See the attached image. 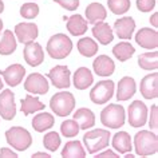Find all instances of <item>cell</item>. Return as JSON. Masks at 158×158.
<instances>
[{"mask_svg": "<svg viewBox=\"0 0 158 158\" xmlns=\"http://www.w3.org/2000/svg\"><path fill=\"white\" fill-rule=\"evenodd\" d=\"M134 150L138 156L148 157L157 154L158 137L153 130H141L134 135Z\"/></svg>", "mask_w": 158, "mask_h": 158, "instance_id": "1", "label": "cell"}, {"mask_svg": "<svg viewBox=\"0 0 158 158\" xmlns=\"http://www.w3.org/2000/svg\"><path fill=\"white\" fill-rule=\"evenodd\" d=\"M73 47L74 44L70 36H67L66 34H55L48 39L46 50L47 54L52 59L60 60V59H64L71 54Z\"/></svg>", "mask_w": 158, "mask_h": 158, "instance_id": "2", "label": "cell"}, {"mask_svg": "<svg viewBox=\"0 0 158 158\" xmlns=\"http://www.w3.org/2000/svg\"><path fill=\"white\" fill-rule=\"evenodd\" d=\"M110 131L106 129H93L85 133L83 143L89 154H95L106 149L110 143Z\"/></svg>", "mask_w": 158, "mask_h": 158, "instance_id": "3", "label": "cell"}, {"mask_svg": "<svg viewBox=\"0 0 158 158\" xmlns=\"http://www.w3.org/2000/svg\"><path fill=\"white\" fill-rule=\"evenodd\" d=\"M102 125L109 129H119L126 122L125 107L118 103H110L101 111Z\"/></svg>", "mask_w": 158, "mask_h": 158, "instance_id": "4", "label": "cell"}, {"mask_svg": "<svg viewBox=\"0 0 158 158\" xmlns=\"http://www.w3.org/2000/svg\"><path fill=\"white\" fill-rule=\"evenodd\" d=\"M6 139L7 143L18 152H26L32 145V135L27 129L20 127V126H14L7 130Z\"/></svg>", "mask_w": 158, "mask_h": 158, "instance_id": "5", "label": "cell"}, {"mask_svg": "<svg viewBox=\"0 0 158 158\" xmlns=\"http://www.w3.org/2000/svg\"><path fill=\"white\" fill-rule=\"evenodd\" d=\"M50 107L58 117H67L75 109V97L69 91H60L51 97Z\"/></svg>", "mask_w": 158, "mask_h": 158, "instance_id": "6", "label": "cell"}, {"mask_svg": "<svg viewBox=\"0 0 158 158\" xmlns=\"http://www.w3.org/2000/svg\"><path fill=\"white\" fill-rule=\"evenodd\" d=\"M114 89H115V85L110 79L99 81L90 91V99L95 105L107 103L114 95Z\"/></svg>", "mask_w": 158, "mask_h": 158, "instance_id": "7", "label": "cell"}, {"mask_svg": "<svg viewBox=\"0 0 158 158\" xmlns=\"http://www.w3.org/2000/svg\"><path fill=\"white\" fill-rule=\"evenodd\" d=\"M148 106L142 101H134L127 109V119L133 127H142L148 122Z\"/></svg>", "mask_w": 158, "mask_h": 158, "instance_id": "8", "label": "cell"}, {"mask_svg": "<svg viewBox=\"0 0 158 158\" xmlns=\"http://www.w3.org/2000/svg\"><path fill=\"white\" fill-rule=\"evenodd\" d=\"M47 78L51 81V83L54 85V87H56L59 90L63 89H69L71 86V71L69 70L67 66L63 64H58L52 67L48 74H47Z\"/></svg>", "mask_w": 158, "mask_h": 158, "instance_id": "9", "label": "cell"}, {"mask_svg": "<svg viewBox=\"0 0 158 158\" xmlns=\"http://www.w3.org/2000/svg\"><path fill=\"white\" fill-rule=\"evenodd\" d=\"M24 90L28 94H38V95H44L50 90V83L44 75L39 73H32L28 75L24 82Z\"/></svg>", "mask_w": 158, "mask_h": 158, "instance_id": "10", "label": "cell"}, {"mask_svg": "<svg viewBox=\"0 0 158 158\" xmlns=\"http://www.w3.org/2000/svg\"><path fill=\"white\" fill-rule=\"evenodd\" d=\"M16 115V105H15V94L10 89L0 93V117L6 121H12Z\"/></svg>", "mask_w": 158, "mask_h": 158, "instance_id": "11", "label": "cell"}, {"mask_svg": "<svg viewBox=\"0 0 158 158\" xmlns=\"http://www.w3.org/2000/svg\"><path fill=\"white\" fill-rule=\"evenodd\" d=\"M14 34L16 36V40H19L23 44L30 42H34L39 35V28L35 23L24 22V23H18L15 26Z\"/></svg>", "mask_w": 158, "mask_h": 158, "instance_id": "12", "label": "cell"}, {"mask_svg": "<svg viewBox=\"0 0 158 158\" xmlns=\"http://www.w3.org/2000/svg\"><path fill=\"white\" fill-rule=\"evenodd\" d=\"M23 55H24V60L27 62V64H30L32 67L40 66L43 60H44V51H43L42 46L35 40L26 43Z\"/></svg>", "mask_w": 158, "mask_h": 158, "instance_id": "13", "label": "cell"}, {"mask_svg": "<svg viewBox=\"0 0 158 158\" xmlns=\"http://www.w3.org/2000/svg\"><path fill=\"white\" fill-rule=\"evenodd\" d=\"M135 42L145 50H156L158 47V32L156 28L143 27L135 34Z\"/></svg>", "mask_w": 158, "mask_h": 158, "instance_id": "14", "label": "cell"}, {"mask_svg": "<svg viewBox=\"0 0 158 158\" xmlns=\"http://www.w3.org/2000/svg\"><path fill=\"white\" fill-rule=\"evenodd\" d=\"M0 75L4 78V82L11 87H16L23 82V78L26 75V69L20 63H15V64L8 66L6 70H0Z\"/></svg>", "mask_w": 158, "mask_h": 158, "instance_id": "15", "label": "cell"}, {"mask_svg": "<svg viewBox=\"0 0 158 158\" xmlns=\"http://www.w3.org/2000/svg\"><path fill=\"white\" fill-rule=\"evenodd\" d=\"M139 91L145 99H156L158 97V73L148 74L142 78Z\"/></svg>", "mask_w": 158, "mask_h": 158, "instance_id": "16", "label": "cell"}, {"mask_svg": "<svg viewBox=\"0 0 158 158\" xmlns=\"http://www.w3.org/2000/svg\"><path fill=\"white\" fill-rule=\"evenodd\" d=\"M114 31L118 35L119 39L123 40H129L133 38V34L135 31V20L130 16L119 18L114 23Z\"/></svg>", "mask_w": 158, "mask_h": 158, "instance_id": "17", "label": "cell"}, {"mask_svg": "<svg viewBox=\"0 0 158 158\" xmlns=\"http://www.w3.org/2000/svg\"><path fill=\"white\" fill-rule=\"evenodd\" d=\"M93 70L98 77H110L115 71V63L107 55H98L93 62Z\"/></svg>", "mask_w": 158, "mask_h": 158, "instance_id": "18", "label": "cell"}, {"mask_svg": "<svg viewBox=\"0 0 158 158\" xmlns=\"http://www.w3.org/2000/svg\"><path fill=\"white\" fill-rule=\"evenodd\" d=\"M135 91H137V85H135L134 78L123 77L119 82H118V86H117V99H118V102L129 101L130 98H133Z\"/></svg>", "mask_w": 158, "mask_h": 158, "instance_id": "19", "label": "cell"}, {"mask_svg": "<svg viewBox=\"0 0 158 158\" xmlns=\"http://www.w3.org/2000/svg\"><path fill=\"white\" fill-rule=\"evenodd\" d=\"M93 26H94L91 28L93 35H94V38L101 43V44L107 46V44H110V43L113 42V39H114L113 28L105 20L103 22H98V23H95V24H93Z\"/></svg>", "mask_w": 158, "mask_h": 158, "instance_id": "20", "label": "cell"}, {"mask_svg": "<svg viewBox=\"0 0 158 158\" xmlns=\"http://www.w3.org/2000/svg\"><path fill=\"white\" fill-rule=\"evenodd\" d=\"M94 83L93 73L87 67H79L74 73L73 77V85L77 90H86Z\"/></svg>", "mask_w": 158, "mask_h": 158, "instance_id": "21", "label": "cell"}, {"mask_svg": "<svg viewBox=\"0 0 158 158\" xmlns=\"http://www.w3.org/2000/svg\"><path fill=\"white\" fill-rule=\"evenodd\" d=\"M67 22V31L73 35V36H82L87 32V26L89 23L85 18L81 15H73L66 19Z\"/></svg>", "mask_w": 158, "mask_h": 158, "instance_id": "22", "label": "cell"}, {"mask_svg": "<svg viewBox=\"0 0 158 158\" xmlns=\"http://www.w3.org/2000/svg\"><path fill=\"white\" fill-rule=\"evenodd\" d=\"M111 145H113L114 150L118 152L119 154H126L133 150L131 137L126 131H118L117 134H114L113 139H111Z\"/></svg>", "mask_w": 158, "mask_h": 158, "instance_id": "23", "label": "cell"}, {"mask_svg": "<svg viewBox=\"0 0 158 158\" xmlns=\"http://www.w3.org/2000/svg\"><path fill=\"white\" fill-rule=\"evenodd\" d=\"M73 115H74V119L79 123L81 130H89L94 127V125H95V114L87 107L78 109Z\"/></svg>", "mask_w": 158, "mask_h": 158, "instance_id": "24", "label": "cell"}, {"mask_svg": "<svg viewBox=\"0 0 158 158\" xmlns=\"http://www.w3.org/2000/svg\"><path fill=\"white\" fill-rule=\"evenodd\" d=\"M106 18H107V11L101 3H90L86 8V20L90 24L103 22Z\"/></svg>", "mask_w": 158, "mask_h": 158, "instance_id": "25", "label": "cell"}, {"mask_svg": "<svg viewBox=\"0 0 158 158\" xmlns=\"http://www.w3.org/2000/svg\"><path fill=\"white\" fill-rule=\"evenodd\" d=\"M44 103H42V101L38 97H34L31 94H27L24 99L20 101V110L24 115H30L32 113H38L44 110Z\"/></svg>", "mask_w": 158, "mask_h": 158, "instance_id": "26", "label": "cell"}, {"mask_svg": "<svg viewBox=\"0 0 158 158\" xmlns=\"http://www.w3.org/2000/svg\"><path fill=\"white\" fill-rule=\"evenodd\" d=\"M18 47V40L15 34L11 30H6L0 39V55H11Z\"/></svg>", "mask_w": 158, "mask_h": 158, "instance_id": "27", "label": "cell"}, {"mask_svg": "<svg viewBox=\"0 0 158 158\" xmlns=\"http://www.w3.org/2000/svg\"><path fill=\"white\" fill-rule=\"evenodd\" d=\"M54 123H55L54 115L50 113H46V111L36 114L32 119V127L35 131H38V133H43V131H46V130L51 129L54 126Z\"/></svg>", "mask_w": 158, "mask_h": 158, "instance_id": "28", "label": "cell"}, {"mask_svg": "<svg viewBox=\"0 0 158 158\" xmlns=\"http://www.w3.org/2000/svg\"><path fill=\"white\" fill-rule=\"evenodd\" d=\"M60 154L64 158H83L86 157V149L81 141H69L63 146Z\"/></svg>", "mask_w": 158, "mask_h": 158, "instance_id": "29", "label": "cell"}, {"mask_svg": "<svg viewBox=\"0 0 158 158\" xmlns=\"http://www.w3.org/2000/svg\"><path fill=\"white\" fill-rule=\"evenodd\" d=\"M77 48H78L79 54H81L82 56L93 58V56H95V55L98 54L99 47H98V43L94 40V39L87 36V38L79 39L78 43H77Z\"/></svg>", "mask_w": 158, "mask_h": 158, "instance_id": "30", "label": "cell"}, {"mask_svg": "<svg viewBox=\"0 0 158 158\" xmlns=\"http://www.w3.org/2000/svg\"><path fill=\"white\" fill-rule=\"evenodd\" d=\"M113 54L119 62H126L135 54V48L133 47L131 43H129L127 40H123L114 46Z\"/></svg>", "mask_w": 158, "mask_h": 158, "instance_id": "31", "label": "cell"}, {"mask_svg": "<svg viewBox=\"0 0 158 158\" xmlns=\"http://www.w3.org/2000/svg\"><path fill=\"white\" fill-rule=\"evenodd\" d=\"M138 66L142 70L154 71L158 69V52L156 50L150 52H143L138 56Z\"/></svg>", "mask_w": 158, "mask_h": 158, "instance_id": "32", "label": "cell"}, {"mask_svg": "<svg viewBox=\"0 0 158 158\" xmlns=\"http://www.w3.org/2000/svg\"><path fill=\"white\" fill-rule=\"evenodd\" d=\"M62 143V138L56 131H48L43 138V145L48 152H56Z\"/></svg>", "mask_w": 158, "mask_h": 158, "instance_id": "33", "label": "cell"}, {"mask_svg": "<svg viewBox=\"0 0 158 158\" xmlns=\"http://www.w3.org/2000/svg\"><path fill=\"white\" fill-rule=\"evenodd\" d=\"M107 6L114 15H123L130 10L131 3L130 0H107Z\"/></svg>", "mask_w": 158, "mask_h": 158, "instance_id": "34", "label": "cell"}, {"mask_svg": "<svg viewBox=\"0 0 158 158\" xmlns=\"http://www.w3.org/2000/svg\"><path fill=\"white\" fill-rule=\"evenodd\" d=\"M79 130H81V127H79V123L75 119H66L60 125L62 135H64L67 138H73L75 135H78Z\"/></svg>", "mask_w": 158, "mask_h": 158, "instance_id": "35", "label": "cell"}, {"mask_svg": "<svg viewBox=\"0 0 158 158\" xmlns=\"http://www.w3.org/2000/svg\"><path fill=\"white\" fill-rule=\"evenodd\" d=\"M40 12V10H39V6L36 3H24L22 7H20V15L22 18L24 19H35Z\"/></svg>", "mask_w": 158, "mask_h": 158, "instance_id": "36", "label": "cell"}, {"mask_svg": "<svg viewBox=\"0 0 158 158\" xmlns=\"http://www.w3.org/2000/svg\"><path fill=\"white\" fill-rule=\"evenodd\" d=\"M148 121H149V127L153 131H157L158 129V106L153 105L150 107V114H148Z\"/></svg>", "mask_w": 158, "mask_h": 158, "instance_id": "37", "label": "cell"}, {"mask_svg": "<svg viewBox=\"0 0 158 158\" xmlns=\"http://www.w3.org/2000/svg\"><path fill=\"white\" fill-rule=\"evenodd\" d=\"M156 4L157 0H137V8L145 14L156 8Z\"/></svg>", "mask_w": 158, "mask_h": 158, "instance_id": "38", "label": "cell"}, {"mask_svg": "<svg viewBox=\"0 0 158 158\" xmlns=\"http://www.w3.org/2000/svg\"><path fill=\"white\" fill-rule=\"evenodd\" d=\"M54 2L67 11H75L79 7V0H54Z\"/></svg>", "mask_w": 158, "mask_h": 158, "instance_id": "39", "label": "cell"}, {"mask_svg": "<svg viewBox=\"0 0 158 158\" xmlns=\"http://www.w3.org/2000/svg\"><path fill=\"white\" fill-rule=\"evenodd\" d=\"M97 154V157L98 158H117V157H119V154H117L114 150H101V152H98L95 153Z\"/></svg>", "mask_w": 158, "mask_h": 158, "instance_id": "40", "label": "cell"}, {"mask_svg": "<svg viewBox=\"0 0 158 158\" xmlns=\"http://www.w3.org/2000/svg\"><path fill=\"white\" fill-rule=\"evenodd\" d=\"M0 157H2V158H16L18 157V153L14 152L12 149L3 148L2 150H0Z\"/></svg>", "mask_w": 158, "mask_h": 158, "instance_id": "41", "label": "cell"}, {"mask_svg": "<svg viewBox=\"0 0 158 158\" xmlns=\"http://www.w3.org/2000/svg\"><path fill=\"white\" fill-rule=\"evenodd\" d=\"M150 23H152V26L154 28L158 27V12H154L152 16H150Z\"/></svg>", "mask_w": 158, "mask_h": 158, "instance_id": "42", "label": "cell"}, {"mask_svg": "<svg viewBox=\"0 0 158 158\" xmlns=\"http://www.w3.org/2000/svg\"><path fill=\"white\" fill-rule=\"evenodd\" d=\"M34 158H51V156L48 153H43V152H36L32 154Z\"/></svg>", "mask_w": 158, "mask_h": 158, "instance_id": "43", "label": "cell"}, {"mask_svg": "<svg viewBox=\"0 0 158 158\" xmlns=\"http://www.w3.org/2000/svg\"><path fill=\"white\" fill-rule=\"evenodd\" d=\"M3 11H4V3L0 0V14H3Z\"/></svg>", "mask_w": 158, "mask_h": 158, "instance_id": "44", "label": "cell"}, {"mask_svg": "<svg viewBox=\"0 0 158 158\" xmlns=\"http://www.w3.org/2000/svg\"><path fill=\"white\" fill-rule=\"evenodd\" d=\"M2 30H3V20L0 19V34H2Z\"/></svg>", "mask_w": 158, "mask_h": 158, "instance_id": "45", "label": "cell"}, {"mask_svg": "<svg viewBox=\"0 0 158 158\" xmlns=\"http://www.w3.org/2000/svg\"><path fill=\"white\" fill-rule=\"evenodd\" d=\"M3 90V82H2V78H0V91Z\"/></svg>", "mask_w": 158, "mask_h": 158, "instance_id": "46", "label": "cell"}]
</instances>
